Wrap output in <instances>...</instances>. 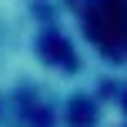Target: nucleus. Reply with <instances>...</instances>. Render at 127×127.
<instances>
[{
	"instance_id": "obj_1",
	"label": "nucleus",
	"mask_w": 127,
	"mask_h": 127,
	"mask_svg": "<svg viewBox=\"0 0 127 127\" xmlns=\"http://www.w3.org/2000/svg\"><path fill=\"white\" fill-rule=\"evenodd\" d=\"M84 27L107 54L127 57V0H84Z\"/></svg>"
},
{
	"instance_id": "obj_2",
	"label": "nucleus",
	"mask_w": 127,
	"mask_h": 127,
	"mask_svg": "<svg viewBox=\"0 0 127 127\" xmlns=\"http://www.w3.org/2000/svg\"><path fill=\"white\" fill-rule=\"evenodd\" d=\"M47 54H50V60L74 64V60H70V50H67V44H64V40H57V37H50V40H47Z\"/></svg>"
}]
</instances>
